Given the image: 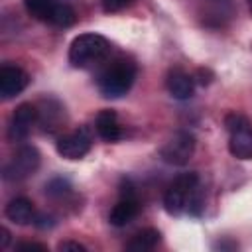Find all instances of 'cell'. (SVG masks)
Segmentation results:
<instances>
[{
	"instance_id": "obj_4",
	"label": "cell",
	"mask_w": 252,
	"mask_h": 252,
	"mask_svg": "<svg viewBox=\"0 0 252 252\" xmlns=\"http://www.w3.org/2000/svg\"><path fill=\"white\" fill-rule=\"evenodd\" d=\"M39 152L33 146H22L14 152V156L8 159V163L2 169L4 181H24L30 175H33L39 167Z\"/></svg>"
},
{
	"instance_id": "obj_1",
	"label": "cell",
	"mask_w": 252,
	"mask_h": 252,
	"mask_svg": "<svg viewBox=\"0 0 252 252\" xmlns=\"http://www.w3.org/2000/svg\"><path fill=\"white\" fill-rule=\"evenodd\" d=\"M163 207L169 215H181V213H191L199 215L203 209V199L199 191V177L195 171H185L179 173L173 183L167 187L163 195Z\"/></svg>"
},
{
	"instance_id": "obj_21",
	"label": "cell",
	"mask_w": 252,
	"mask_h": 252,
	"mask_svg": "<svg viewBox=\"0 0 252 252\" xmlns=\"http://www.w3.org/2000/svg\"><path fill=\"white\" fill-rule=\"evenodd\" d=\"M16 250H20V252H47V246L41 242H20V244H16Z\"/></svg>"
},
{
	"instance_id": "obj_20",
	"label": "cell",
	"mask_w": 252,
	"mask_h": 252,
	"mask_svg": "<svg viewBox=\"0 0 252 252\" xmlns=\"http://www.w3.org/2000/svg\"><path fill=\"white\" fill-rule=\"evenodd\" d=\"M132 2H134V0H100L102 10L108 12V14H112V12H120V10H124L126 6H130Z\"/></svg>"
},
{
	"instance_id": "obj_19",
	"label": "cell",
	"mask_w": 252,
	"mask_h": 252,
	"mask_svg": "<svg viewBox=\"0 0 252 252\" xmlns=\"http://www.w3.org/2000/svg\"><path fill=\"white\" fill-rule=\"evenodd\" d=\"M246 126H250L248 118L242 116V114H238V112H228V114L224 116V128H226L230 134L236 132V130H240V128H246Z\"/></svg>"
},
{
	"instance_id": "obj_13",
	"label": "cell",
	"mask_w": 252,
	"mask_h": 252,
	"mask_svg": "<svg viewBox=\"0 0 252 252\" xmlns=\"http://www.w3.org/2000/svg\"><path fill=\"white\" fill-rule=\"evenodd\" d=\"M228 152L236 159H252V126L240 128L230 134Z\"/></svg>"
},
{
	"instance_id": "obj_16",
	"label": "cell",
	"mask_w": 252,
	"mask_h": 252,
	"mask_svg": "<svg viewBox=\"0 0 252 252\" xmlns=\"http://www.w3.org/2000/svg\"><path fill=\"white\" fill-rule=\"evenodd\" d=\"M57 0H24V6L30 16H33L39 22H51L53 12L57 8Z\"/></svg>"
},
{
	"instance_id": "obj_3",
	"label": "cell",
	"mask_w": 252,
	"mask_h": 252,
	"mask_svg": "<svg viewBox=\"0 0 252 252\" xmlns=\"http://www.w3.org/2000/svg\"><path fill=\"white\" fill-rule=\"evenodd\" d=\"M136 79V65L128 59H116L106 65L96 77V89L104 98L124 96Z\"/></svg>"
},
{
	"instance_id": "obj_22",
	"label": "cell",
	"mask_w": 252,
	"mask_h": 252,
	"mask_svg": "<svg viewBox=\"0 0 252 252\" xmlns=\"http://www.w3.org/2000/svg\"><path fill=\"white\" fill-rule=\"evenodd\" d=\"M57 250L61 252H67V250H73V252H87V246L81 244V242H75V240H63L57 244Z\"/></svg>"
},
{
	"instance_id": "obj_14",
	"label": "cell",
	"mask_w": 252,
	"mask_h": 252,
	"mask_svg": "<svg viewBox=\"0 0 252 252\" xmlns=\"http://www.w3.org/2000/svg\"><path fill=\"white\" fill-rule=\"evenodd\" d=\"M159 240H161L159 230H156V228H144V230L136 232L130 242H126V250L148 252V250H154L159 244Z\"/></svg>"
},
{
	"instance_id": "obj_12",
	"label": "cell",
	"mask_w": 252,
	"mask_h": 252,
	"mask_svg": "<svg viewBox=\"0 0 252 252\" xmlns=\"http://www.w3.org/2000/svg\"><path fill=\"white\" fill-rule=\"evenodd\" d=\"M4 213H6V219H8V220H12L14 224H20V226L33 222V219H35L33 203H32L30 199H26V197H16V199H12V201L6 205V211H4Z\"/></svg>"
},
{
	"instance_id": "obj_25",
	"label": "cell",
	"mask_w": 252,
	"mask_h": 252,
	"mask_svg": "<svg viewBox=\"0 0 252 252\" xmlns=\"http://www.w3.org/2000/svg\"><path fill=\"white\" fill-rule=\"evenodd\" d=\"M248 2V8H250V12H252V0H246Z\"/></svg>"
},
{
	"instance_id": "obj_9",
	"label": "cell",
	"mask_w": 252,
	"mask_h": 252,
	"mask_svg": "<svg viewBox=\"0 0 252 252\" xmlns=\"http://www.w3.org/2000/svg\"><path fill=\"white\" fill-rule=\"evenodd\" d=\"M165 87L169 91V94L177 100H187L193 96L195 93V81L189 73H185L183 69H171L167 73L165 79Z\"/></svg>"
},
{
	"instance_id": "obj_2",
	"label": "cell",
	"mask_w": 252,
	"mask_h": 252,
	"mask_svg": "<svg viewBox=\"0 0 252 252\" xmlns=\"http://www.w3.org/2000/svg\"><path fill=\"white\" fill-rule=\"evenodd\" d=\"M110 55V41L100 33H81L71 41L69 63L77 69L100 65Z\"/></svg>"
},
{
	"instance_id": "obj_11",
	"label": "cell",
	"mask_w": 252,
	"mask_h": 252,
	"mask_svg": "<svg viewBox=\"0 0 252 252\" xmlns=\"http://www.w3.org/2000/svg\"><path fill=\"white\" fill-rule=\"evenodd\" d=\"M138 213H140L138 197H120V201L112 207L108 215V222L112 226H126L138 217Z\"/></svg>"
},
{
	"instance_id": "obj_23",
	"label": "cell",
	"mask_w": 252,
	"mask_h": 252,
	"mask_svg": "<svg viewBox=\"0 0 252 252\" xmlns=\"http://www.w3.org/2000/svg\"><path fill=\"white\" fill-rule=\"evenodd\" d=\"M33 224H35L37 228H51L55 222H53V219H51V217H47V215H35Z\"/></svg>"
},
{
	"instance_id": "obj_24",
	"label": "cell",
	"mask_w": 252,
	"mask_h": 252,
	"mask_svg": "<svg viewBox=\"0 0 252 252\" xmlns=\"http://www.w3.org/2000/svg\"><path fill=\"white\" fill-rule=\"evenodd\" d=\"M8 240H10V232H8V228H2V248H6Z\"/></svg>"
},
{
	"instance_id": "obj_7",
	"label": "cell",
	"mask_w": 252,
	"mask_h": 252,
	"mask_svg": "<svg viewBox=\"0 0 252 252\" xmlns=\"http://www.w3.org/2000/svg\"><path fill=\"white\" fill-rule=\"evenodd\" d=\"M91 134L81 128L71 134H65L57 140V154L65 159H81L91 152Z\"/></svg>"
},
{
	"instance_id": "obj_8",
	"label": "cell",
	"mask_w": 252,
	"mask_h": 252,
	"mask_svg": "<svg viewBox=\"0 0 252 252\" xmlns=\"http://www.w3.org/2000/svg\"><path fill=\"white\" fill-rule=\"evenodd\" d=\"M30 83L28 73L18 67V65H6L0 69V96L2 98H12L20 94Z\"/></svg>"
},
{
	"instance_id": "obj_17",
	"label": "cell",
	"mask_w": 252,
	"mask_h": 252,
	"mask_svg": "<svg viewBox=\"0 0 252 252\" xmlns=\"http://www.w3.org/2000/svg\"><path fill=\"white\" fill-rule=\"evenodd\" d=\"M75 20H77L75 10H73L69 4L59 2L57 8H55V12H53V18H51L49 24H53V26H57V28H69V26L75 24Z\"/></svg>"
},
{
	"instance_id": "obj_18",
	"label": "cell",
	"mask_w": 252,
	"mask_h": 252,
	"mask_svg": "<svg viewBox=\"0 0 252 252\" xmlns=\"http://www.w3.org/2000/svg\"><path fill=\"white\" fill-rule=\"evenodd\" d=\"M69 191H71V183L63 177H55L45 185V195L51 197V199H59V197L67 195Z\"/></svg>"
},
{
	"instance_id": "obj_15",
	"label": "cell",
	"mask_w": 252,
	"mask_h": 252,
	"mask_svg": "<svg viewBox=\"0 0 252 252\" xmlns=\"http://www.w3.org/2000/svg\"><path fill=\"white\" fill-rule=\"evenodd\" d=\"M61 116H63V108L57 100H45L43 108L37 110V120L41 122L45 132H53L55 128H59L57 124H61Z\"/></svg>"
},
{
	"instance_id": "obj_6",
	"label": "cell",
	"mask_w": 252,
	"mask_h": 252,
	"mask_svg": "<svg viewBox=\"0 0 252 252\" xmlns=\"http://www.w3.org/2000/svg\"><path fill=\"white\" fill-rule=\"evenodd\" d=\"M37 122V108L30 102H22L16 106V110L10 116L8 122V140L10 142H22L30 136L32 128Z\"/></svg>"
},
{
	"instance_id": "obj_10",
	"label": "cell",
	"mask_w": 252,
	"mask_h": 252,
	"mask_svg": "<svg viewBox=\"0 0 252 252\" xmlns=\"http://www.w3.org/2000/svg\"><path fill=\"white\" fill-rule=\"evenodd\" d=\"M94 130H96V134L104 142H116V140H120L124 136L122 126L118 124V116L110 108H104V110H100L96 114V118H94Z\"/></svg>"
},
{
	"instance_id": "obj_5",
	"label": "cell",
	"mask_w": 252,
	"mask_h": 252,
	"mask_svg": "<svg viewBox=\"0 0 252 252\" xmlns=\"http://www.w3.org/2000/svg\"><path fill=\"white\" fill-rule=\"evenodd\" d=\"M195 152V138L189 132L173 134L159 150V158L169 165H185Z\"/></svg>"
}]
</instances>
